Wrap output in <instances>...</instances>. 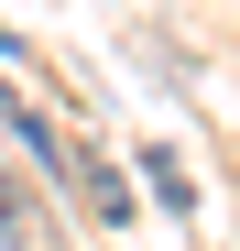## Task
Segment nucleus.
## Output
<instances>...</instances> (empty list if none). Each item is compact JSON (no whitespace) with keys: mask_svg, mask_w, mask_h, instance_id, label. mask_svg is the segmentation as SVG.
<instances>
[{"mask_svg":"<svg viewBox=\"0 0 240 251\" xmlns=\"http://www.w3.org/2000/svg\"><path fill=\"white\" fill-rule=\"evenodd\" d=\"M76 197H88V219H120V207H131L120 175H98V164H76Z\"/></svg>","mask_w":240,"mask_h":251,"instance_id":"nucleus-1","label":"nucleus"},{"mask_svg":"<svg viewBox=\"0 0 240 251\" xmlns=\"http://www.w3.org/2000/svg\"><path fill=\"white\" fill-rule=\"evenodd\" d=\"M142 164H153V197H164V207H196V186H186V164H175V153H142Z\"/></svg>","mask_w":240,"mask_h":251,"instance_id":"nucleus-2","label":"nucleus"},{"mask_svg":"<svg viewBox=\"0 0 240 251\" xmlns=\"http://www.w3.org/2000/svg\"><path fill=\"white\" fill-rule=\"evenodd\" d=\"M0 251H33V219H22V197L0 186Z\"/></svg>","mask_w":240,"mask_h":251,"instance_id":"nucleus-3","label":"nucleus"},{"mask_svg":"<svg viewBox=\"0 0 240 251\" xmlns=\"http://www.w3.org/2000/svg\"><path fill=\"white\" fill-rule=\"evenodd\" d=\"M0 55H11V22H0Z\"/></svg>","mask_w":240,"mask_h":251,"instance_id":"nucleus-4","label":"nucleus"}]
</instances>
